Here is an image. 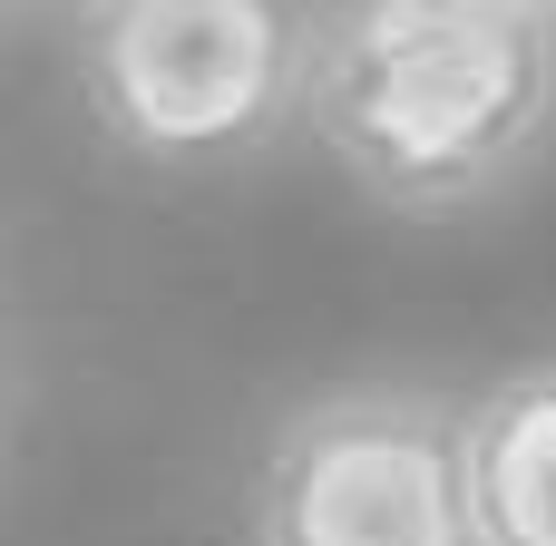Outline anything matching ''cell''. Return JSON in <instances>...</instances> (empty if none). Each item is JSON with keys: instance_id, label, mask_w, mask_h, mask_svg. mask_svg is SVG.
I'll return each instance as SVG.
<instances>
[{"instance_id": "cell-4", "label": "cell", "mask_w": 556, "mask_h": 546, "mask_svg": "<svg viewBox=\"0 0 556 546\" xmlns=\"http://www.w3.org/2000/svg\"><path fill=\"white\" fill-rule=\"evenodd\" d=\"M469 488L489 546H556V352L469 391Z\"/></svg>"}, {"instance_id": "cell-1", "label": "cell", "mask_w": 556, "mask_h": 546, "mask_svg": "<svg viewBox=\"0 0 556 546\" xmlns=\"http://www.w3.org/2000/svg\"><path fill=\"white\" fill-rule=\"evenodd\" d=\"M313 127L381 205L450 215L556 127V20L518 0H332Z\"/></svg>"}, {"instance_id": "cell-5", "label": "cell", "mask_w": 556, "mask_h": 546, "mask_svg": "<svg viewBox=\"0 0 556 546\" xmlns=\"http://www.w3.org/2000/svg\"><path fill=\"white\" fill-rule=\"evenodd\" d=\"M518 10H547V20H556V0H518Z\"/></svg>"}, {"instance_id": "cell-3", "label": "cell", "mask_w": 556, "mask_h": 546, "mask_svg": "<svg viewBox=\"0 0 556 546\" xmlns=\"http://www.w3.org/2000/svg\"><path fill=\"white\" fill-rule=\"evenodd\" d=\"M244 546H489L469 488V401L420 381L303 401L254 459Z\"/></svg>"}, {"instance_id": "cell-2", "label": "cell", "mask_w": 556, "mask_h": 546, "mask_svg": "<svg viewBox=\"0 0 556 546\" xmlns=\"http://www.w3.org/2000/svg\"><path fill=\"white\" fill-rule=\"evenodd\" d=\"M313 0H78V88L127 156L225 166L313 117Z\"/></svg>"}]
</instances>
